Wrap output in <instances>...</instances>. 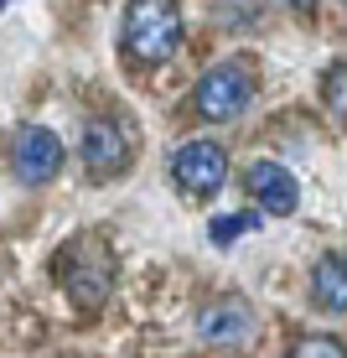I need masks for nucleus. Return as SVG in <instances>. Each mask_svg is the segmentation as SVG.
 <instances>
[{
  "label": "nucleus",
  "mask_w": 347,
  "mask_h": 358,
  "mask_svg": "<svg viewBox=\"0 0 347 358\" xmlns=\"http://www.w3.org/2000/svg\"><path fill=\"white\" fill-rule=\"evenodd\" d=\"M57 280L68 286L73 306H83V312H94L98 301L109 296L115 286V260H109L104 239H94V234H83V239H73L63 255H57Z\"/></svg>",
  "instance_id": "nucleus-1"
},
{
  "label": "nucleus",
  "mask_w": 347,
  "mask_h": 358,
  "mask_svg": "<svg viewBox=\"0 0 347 358\" xmlns=\"http://www.w3.org/2000/svg\"><path fill=\"white\" fill-rule=\"evenodd\" d=\"M182 47V10L166 0H145L125 10V52L135 63H166Z\"/></svg>",
  "instance_id": "nucleus-2"
},
{
  "label": "nucleus",
  "mask_w": 347,
  "mask_h": 358,
  "mask_svg": "<svg viewBox=\"0 0 347 358\" xmlns=\"http://www.w3.org/2000/svg\"><path fill=\"white\" fill-rule=\"evenodd\" d=\"M249 104H254V73H249L244 57H228V63L207 68L202 83H197V109H202V120H239Z\"/></svg>",
  "instance_id": "nucleus-3"
},
{
  "label": "nucleus",
  "mask_w": 347,
  "mask_h": 358,
  "mask_svg": "<svg viewBox=\"0 0 347 358\" xmlns=\"http://www.w3.org/2000/svg\"><path fill=\"white\" fill-rule=\"evenodd\" d=\"M171 177H177L182 192L207 197V192L223 187V177H228V162H223V151H218L213 141H187L177 156H171Z\"/></svg>",
  "instance_id": "nucleus-4"
},
{
  "label": "nucleus",
  "mask_w": 347,
  "mask_h": 358,
  "mask_svg": "<svg viewBox=\"0 0 347 358\" xmlns=\"http://www.w3.org/2000/svg\"><path fill=\"white\" fill-rule=\"evenodd\" d=\"M57 171H63V141H57L52 130H42V125H21V135H16V177L31 182V187H42Z\"/></svg>",
  "instance_id": "nucleus-5"
},
{
  "label": "nucleus",
  "mask_w": 347,
  "mask_h": 358,
  "mask_svg": "<svg viewBox=\"0 0 347 358\" xmlns=\"http://www.w3.org/2000/svg\"><path fill=\"white\" fill-rule=\"evenodd\" d=\"M83 162H89L94 177H119L130 162V141L119 130V120H89L83 130Z\"/></svg>",
  "instance_id": "nucleus-6"
},
{
  "label": "nucleus",
  "mask_w": 347,
  "mask_h": 358,
  "mask_svg": "<svg viewBox=\"0 0 347 358\" xmlns=\"http://www.w3.org/2000/svg\"><path fill=\"white\" fill-rule=\"evenodd\" d=\"M244 182H249L254 203L265 208V213H275V218L295 213V203H301V187H295V177H290V171H285L280 162H254Z\"/></svg>",
  "instance_id": "nucleus-7"
},
{
  "label": "nucleus",
  "mask_w": 347,
  "mask_h": 358,
  "mask_svg": "<svg viewBox=\"0 0 347 358\" xmlns=\"http://www.w3.org/2000/svg\"><path fill=\"white\" fill-rule=\"evenodd\" d=\"M249 327H254V317H249L244 301H213L202 312V338L207 343H244Z\"/></svg>",
  "instance_id": "nucleus-8"
},
{
  "label": "nucleus",
  "mask_w": 347,
  "mask_h": 358,
  "mask_svg": "<svg viewBox=\"0 0 347 358\" xmlns=\"http://www.w3.org/2000/svg\"><path fill=\"white\" fill-rule=\"evenodd\" d=\"M311 296L327 312H347V255H321L311 275Z\"/></svg>",
  "instance_id": "nucleus-9"
},
{
  "label": "nucleus",
  "mask_w": 347,
  "mask_h": 358,
  "mask_svg": "<svg viewBox=\"0 0 347 358\" xmlns=\"http://www.w3.org/2000/svg\"><path fill=\"white\" fill-rule=\"evenodd\" d=\"M321 99H327L337 115H347V57L327 68V78H321Z\"/></svg>",
  "instance_id": "nucleus-10"
},
{
  "label": "nucleus",
  "mask_w": 347,
  "mask_h": 358,
  "mask_svg": "<svg viewBox=\"0 0 347 358\" xmlns=\"http://www.w3.org/2000/svg\"><path fill=\"white\" fill-rule=\"evenodd\" d=\"M254 229V213H228V218H213V244H233Z\"/></svg>",
  "instance_id": "nucleus-11"
},
{
  "label": "nucleus",
  "mask_w": 347,
  "mask_h": 358,
  "mask_svg": "<svg viewBox=\"0 0 347 358\" xmlns=\"http://www.w3.org/2000/svg\"><path fill=\"white\" fill-rule=\"evenodd\" d=\"M290 358H347V348H342L337 338H301Z\"/></svg>",
  "instance_id": "nucleus-12"
},
{
  "label": "nucleus",
  "mask_w": 347,
  "mask_h": 358,
  "mask_svg": "<svg viewBox=\"0 0 347 358\" xmlns=\"http://www.w3.org/2000/svg\"><path fill=\"white\" fill-rule=\"evenodd\" d=\"M0 10H6V6H0Z\"/></svg>",
  "instance_id": "nucleus-13"
}]
</instances>
